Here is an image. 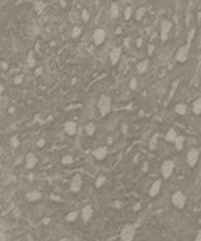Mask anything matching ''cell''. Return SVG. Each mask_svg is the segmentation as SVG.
I'll return each mask as SVG.
<instances>
[{
	"instance_id": "39",
	"label": "cell",
	"mask_w": 201,
	"mask_h": 241,
	"mask_svg": "<svg viewBox=\"0 0 201 241\" xmlns=\"http://www.w3.org/2000/svg\"><path fill=\"white\" fill-rule=\"evenodd\" d=\"M22 80H23V75H18V76H16V79L14 80V82H15V83H20Z\"/></svg>"
},
{
	"instance_id": "29",
	"label": "cell",
	"mask_w": 201,
	"mask_h": 241,
	"mask_svg": "<svg viewBox=\"0 0 201 241\" xmlns=\"http://www.w3.org/2000/svg\"><path fill=\"white\" fill-rule=\"evenodd\" d=\"M80 32H82L80 27L79 25H75V27L73 28V31H71V36H73V38H78V36L80 35Z\"/></svg>"
},
{
	"instance_id": "13",
	"label": "cell",
	"mask_w": 201,
	"mask_h": 241,
	"mask_svg": "<svg viewBox=\"0 0 201 241\" xmlns=\"http://www.w3.org/2000/svg\"><path fill=\"white\" fill-rule=\"evenodd\" d=\"M36 163H38V158H36L35 154L28 153L26 156V168L27 169H34L36 166Z\"/></svg>"
},
{
	"instance_id": "1",
	"label": "cell",
	"mask_w": 201,
	"mask_h": 241,
	"mask_svg": "<svg viewBox=\"0 0 201 241\" xmlns=\"http://www.w3.org/2000/svg\"><path fill=\"white\" fill-rule=\"evenodd\" d=\"M97 107H98L99 115L100 117H106L111 110V98L107 94H103L99 97L98 103H97Z\"/></svg>"
},
{
	"instance_id": "5",
	"label": "cell",
	"mask_w": 201,
	"mask_h": 241,
	"mask_svg": "<svg viewBox=\"0 0 201 241\" xmlns=\"http://www.w3.org/2000/svg\"><path fill=\"white\" fill-rule=\"evenodd\" d=\"M174 171V162L170 159H166L165 162L162 163V166H161V174H162V177L165 180H168L169 177L173 174Z\"/></svg>"
},
{
	"instance_id": "21",
	"label": "cell",
	"mask_w": 201,
	"mask_h": 241,
	"mask_svg": "<svg viewBox=\"0 0 201 241\" xmlns=\"http://www.w3.org/2000/svg\"><path fill=\"white\" fill-rule=\"evenodd\" d=\"M192 109H193V113L196 114V115L201 114V98H199V99L194 100L193 105H192Z\"/></svg>"
},
{
	"instance_id": "30",
	"label": "cell",
	"mask_w": 201,
	"mask_h": 241,
	"mask_svg": "<svg viewBox=\"0 0 201 241\" xmlns=\"http://www.w3.org/2000/svg\"><path fill=\"white\" fill-rule=\"evenodd\" d=\"M20 145V142H19V138L16 135H14L12 138H11V147H14V149H16L18 146Z\"/></svg>"
},
{
	"instance_id": "11",
	"label": "cell",
	"mask_w": 201,
	"mask_h": 241,
	"mask_svg": "<svg viewBox=\"0 0 201 241\" xmlns=\"http://www.w3.org/2000/svg\"><path fill=\"white\" fill-rule=\"evenodd\" d=\"M107 153H109V150H107L106 146H99V147H97L95 150L93 151V156L95 159L100 161V159H105L106 157H107Z\"/></svg>"
},
{
	"instance_id": "16",
	"label": "cell",
	"mask_w": 201,
	"mask_h": 241,
	"mask_svg": "<svg viewBox=\"0 0 201 241\" xmlns=\"http://www.w3.org/2000/svg\"><path fill=\"white\" fill-rule=\"evenodd\" d=\"M40 198H42V193L39 190H32L27 194V200L30 202H35V201H39Z\"/></svg>"
},
{
	"instance_id": "14",
	"label": "cell",
	"mask_w": 201,
	"mask_h": 241,
	"mask_svg": "<svg viewBox=\"0 0 201 241\" xmlns=\"http://www.w3.org/2000/svg\"><path fill=\"white\" fill-rule=\"evenodd\" d=\"M63 127H64L66 134H68V135H75L76 134V123L74 120H67Z\"/></svg>"
},
{
	"instance_id": "22",
	"label": "cell",
	"mask_w": 201,
	"mask_h": 241,
	"mask_svg": "<svg viewBox=\"0 0 201 241\" xmlns=\"http://www.w3.org/2000/svg\"><path fill=\"white\" fill-rule=\"evenodd\" d=\"M78 217H79V212L78 210H73V212H70V213L66 216V221H67V222H74Z\"/></svg>"
},
{
	"instance_id": "24",
	"label": "cell",
	"mask_w": 201,
	"mask_h": 241,
	"mask_svg": "<svg viewBox=\"0 0 201 241\" xmlns=\"http://www.w3.org/2000/svg\"><path fill=\"white\" fill-rule=\"evenodd\" d=\"M184 142H185V137H182V135H178V137H177L176 141H174V145H176V149H177V150H181V149H182Z\"/></svg>"
},
{
	"instance_id": "27",
	"label": "cell",
	"mask_w": 201,
	"mask_h": 241,
	"mask_svg": "<svg viewBox=\"0 0 201 241\" xmlns=\"http://www.w3.org/2000/svg\"><path fill=\"white\" fill-rule=\"evenodd\" d=\"M73 162H74V157L70 156V154H67V156H64L62 158V163H64V165H70Z\"/></svg>"
},
{
	"instance_id": "2",
	"label": "cell",
	"mask_w": 201,
	"mask_h": 241,
	"mask_svg": "<svg viewBox=\"0 0 201 241\" xmlns=\"http://www.w3.org/2000/svg\"><path fill=\"white\" fill-rule=\"evenodd\" d=\"M136 232H137V226L136 224H126L125 226L121 231V241H133L136 237Z\"/></svg>"
},
{
	"instance_id": "18",
	"label": "cell",
	"mask_w": 201,
	"mask_h": 241,
	"mask_svg": "<svg viewBox=\"0 0 201 241\" xmlns=\"http://www.w3.org/2000/svg\"><path fill=\"white\" fill-rule=\"evenodd\" d=\"M95 130H97V126H95V123H94V122H88L87 125L85 126L86 135H93V134L95 133Z\"/></svg>"
},
{
	"instance_id": "38",
	"label": "cell",
	"mask_w": 201,
	"mask_h": 241,
	"mask_svg": "<svg viewBox=\"0 0 201 241\" xmlns=\"http://www.w3.org/2000/svg\"><path fill=\"white\" fill-rule=\"evenodd\" d=\"M194 241H201V229L197 231V234H196V240Z\"/></svg>"
},
{
	"instance_id": "8",
	"label": "cell",
	"mask_w": 201,
	"mask_h": 241,
	"mask_svg": "<svg viewBox=\"0 0 201 241\" xmlns=\"http://www.w3.org/2000/svg\"><path fill=\"white\" fill-rule=\"evenodd\" d=\"M121 55H122V48L121 47H114L113 50L110 51V54H109V59H110L111 64H117L118 60L121 59Z\"/></svg>"
},
{
	"instance_id": "33",
	"label": "cell",
	"mask_w": 201,
	"mask_h": 241,
	"mask_svg": "<svg viewBox=\"0 0 201 241\" xmlns=\"http://www.w3.org/2000/svg\"><path fill=\"white\" fill-rule=\"evenodd\" d=\"M35 8H36V11H38V12H42L43 8H44V5H43V3H36Z\"/></svg>"
},
{
	"instance_id": "15",
	"label": "cell",
	"mask_w": 201,
	"mask_h": 241,
	"mask_svg": "<svg viewBox=\"0 0 201 241\" xmlns=\"http://www.w3.org/2000/svg\"><path fill=\"white\" fill-rule=\"evenodd\" d=\"M170 28H172V24L169 22H164L162 24H161V39L162 40H166Z\"/></svg>"
},
{
	"instance_id": "25",
	"label": "cell",
	"mask_w": 201,
	"mask_h": 241,
	"mask_svg": "<svg viewBox=\"0 0 201 241\" xmlns=\"http://www.w3.org/2000/svg\"><path fill=\"white\" fill-rule=\"evenodd\" d=\"M27 64H28V67H35V64H36V60H35V56L32 55V54H30V55L27 56Z\"/></svg>"
},
{
	"instance_id": "31",
	"label": "cell",
	"mask_w": 201,
	"mask_h": 241,
	"mask_svg": "<svg viewBox=\"0 0 201 241\" xmlns=\"http://www.w3.org/2000/svg\"><path fill=\"white\" fill-rule=\"evenodd\" d=\"M137 86H138V80H137V78H131L130 83H129V87H130L131 90H136Z\"/></svg>"
},
{
	"instance_id": "19",
	"label": "cell",
	"mask_w": 201,
	"mask_h": 241,
	"mask_svg": "<svg viewBox=\"0 0 201 241\" xmlns=\"http://www.w3.org/2000/svg\"><path fill=\"white\" fill-rule=\"evenodd\" d=\"M177 137H178V134H177V131L174 130V129H170V130H169L168 133H166L165 138H166V141H168V142H174Z\"/></svg>"
},
{
	"instance_id": "4",
	"label": "cell",
	"mask_w": 201,
	"mask_h": 241,
	"mask_svg": "<svg viewBox=\"0 0 201 241\" xmlns=\"http://www.w3.org/2000/svg\"><path fill=\"white\" fill-rule=\"evenodd\" d=\"M199 158H200V149L193 147L188 151V154H186V162H188V165L190 166V168H194V166L197 165Z\"/></svg>"
},
{
	"instance_id": "34",
	"label": "cell",
	"mask_w": 201,
	"mask_h": 241,
	"mask_svg": "<svg viewBox=\"0 0 201 241\" xmlns=\"http://www.w3.org/2000/svg\"><path fill=\"white\" fill-rule=\"evenodd\" d=\"M130 16H131V8H130V7H128V8L125 10V18H126V19H129Z\"/></svg>"
},
{
	"instance_id": "20",
	"label": "cell",
	"mask_w": 201,
	"mask_h": 241,
	"mask_svg": "<svg viewBox=\"0 0 201 241\" xmlns=\"http://www.w3.org/2000/svg\"><path fill=\"white\" fill-rule=\"evenodd\" d=\"M186 105L185 103H177L176 105V107H174V111H176L178 115H184V114L186 113Z\"/></svg>"
},
{
	"instance_id": "3",
	"label": "cell",
	"mask_w": 201,
	"mask_h": 241,
	"mask_svg": "<svg viewBox=\"0 0 201 241\" xmlns=\"http://www.w3.org/2000/svg\"><path fill=\"white\" fill-rule=\"evenodd\" d=\"M172 204H173L177 209H182L186 204V196L180 190L174 192V193L172 194Z\"/></svg>"
},
{
	"instance_id": "28",
	"label": "cell",
	"mask_w": 201,
	"mask_h": 241,
	"mask_svg": "<svg viewBox=\"0 0 201 241\" xmlns=\"http://www.w3.org/2000/svg\"><path fill=\"white\" fill-rule=\"evenodd\" d=\"M118 5H117L116 4V3H113V4H111V8H110V12H111V16H113V18H117V16H118Z\"/></svg>"
},
{
	"instance_id": "26",
	"label": "cell",
	"mask_w": 201,
	"mask_h": 241,
	"mask_svg": "<svg viewBox=\"0 0 201 241\" xmlns=\"http://www.w3.org/2000/svg\"><path fill=\"white\" fill-rule=\"evenodd\" d=\"M105 182H106V177L105 176H99L98 178L95 180V186H97V188H102Z\"/></svg>"
},
{
	"instance_id": "9",
	"label": "cell",
	"mask_w": 201,
	"mask_h": 241,
	"mask_svg": "<svg viewBox=\"0 0 201 241\" xmlns=\"http://www.w3.org/2000/svg\"><path fill=\"white\" fill-rule=\"evenodd\" d=\"M161 186H162V180H161V178L156 180L150 185V189H149V196H150V197H156L157 194L161 192Z\"/></svg>"
},
{
	"instance_id": "7",
	"label": "cell",
	"mask_w": 201,
	"mask_h": 241,
	"mask_svg": "<svg viewBox=\"0 0 201 241\" xmlns=\"http://www.w3.org/2000/svg\"><path fill=\"white\" fill-rule=\"evenodd\" d=\"M105 39H106V31L103 30V28H97L93 34V42L95 43L97 46H99L105 42Z\"/></svg>"
},
{
	"instance_id": "41",
	"label": "cell",
	"mask_w": 201,
	"mask_h": 241,
	"mask_svg": "<svg viewBox=\"0 0 201 241\" xmlns=\"http://www.w3.org/2000/svg\"><path fill=\"white\" fill-rule=\"evenodd\" d=\"M43 145H44V141H43V139H40L39 142H38V146L40 147V146H43Z\"/></svg>"
},
{
	"instance_id": "23",
	"label": "cell",
	"mask_w": 201,
	"mask_h": 241,
	"mask_svg": "<svg viewBox=\"0 0 201 241\" xmlns=\"http://www.w3.org/2000/svg\"><path fill=\"white\" fill-rule=\"evenodd\" d=\"M158 137H160V134H154V135L152 137L150 142H149V147H150V150H156L157 149V145H158Z\"/></svg>"
},
{
	"instance_id": "40",
	"label": "cell",
	"mask_w": 201,
	"mask_h": 241,
	"mask_svg": "<svg viewBox=\"0 0 201 241\" xmlns=\"http://www.w3.org/2000/svg\"><path fill=\"white\" fill-rule=\"evenodd\" d=\"M129 44H130V40H129V39H125V47H129Z\"/></svg>"
},
{
	"instance_id": "12",
	"label": "cell",
	"mask_w": 201,
	"mask_h": 241,
	"mask_svg": "<svg viewBox=\"0 0 201 241\" xmlns=\"http://www.w3.org/2000/svg\"><path fill=\"white\" fill-rule=\"evenodd\" d=\"M188 54H189V46H184V47H181L180 50L177 51V54H176L177 62L184 63L186 59H188Z\"/></svg>"
},
{
	"instance_id": "42",
	"label": "cell",
	"mask_w": 201,
	"mask_h": 241,
	"mask_svg": "<svg viewBox=\"0 0 201 241\" xmlns=\"http://www.w3.org/2000/svg\"><path fill=\"white\" fill-rule=\"evenodd\" d=\"M141 209V204H136V208H134V210H138Z\"/></svg>"
},
{
	"instance_id": "43",
	"label": "cell",
	"mask_w": 201,
	"mask_h": 241,
	"mask_svg": "<svg viewBox=\"0 0 201 241\" xmlns=\"http://www.w3.org/2000/svg\"><path fill=\"white\" fill-rule=\"evenodd\" d=\"M200 150H201V149H200Z\"/></svg>"
},
{
	"instance_id": "32",
	"label": "cell",
	"mask_w": 201,
	"mask_h": 241,
	"mask_svg": "<svg viewBox=\"0 0 201 241\" xmlns=\"http://www.w3.org/2000/svg\"><path fill=\"white\" fill-rule=\"evenodd\" d=\"M80 18H82L83 22H87V20L90 19V13H88V11L87 10H83L82 13H80Z\"/></svg>"
},
{
	"instance_id": "37",
	"label": "cell",
	"mask_w": 201,
	"mask_h": 241,
	"mask_svg": "<svg viewBox=\"0 0 201 241\" xmlns=\"http://www.w3.org/2000/svg\"><path fill=\"white\" fill-rule=\"evenodd\" d=\"M153 51H154V46H153V44H150V46L148 47V54H149V56H152Z\"/></svg>"
},
{
	"instance_id": "10",
	"label": "cell",
	"mask_w": 201,
	"mask_h": 241,
	"mask_svg": "<svg viewBox=\"0 0 201 241\" xmlns=\"http://www.w3.org/2000/svg\"><path fill=\"white\" fill-rule=\"evenodd\" d=\"M80 217H82L83 222H88L90 219L93 217V208H91V205H86L83 206V209L80 210Z\"/></svg>"
},
{
	"instance_id": "6",
	"label": "cell",
	"mask_w": 201,
	"mask_h": 241,
	"mask_svg": "<svg viewBox=\"0 0 201 241\" xmlns=\"http://www.w3.org/2000/svg\"><path fill=\"white\" fill-rule=\"evenodd\" d=\"M80 189H82V177L80 174H75L70 182V190L73 193H78Z\"/></svg>"
},
{
	"instance_id": "35",
	"label": "cell",
	"mask_w": 201,
	"mask_h": 241,
	"mask_svg": "<svg viewBox=\"0 0 201 241\" xmlns=\"http://www.w3.org/2000/svg\"><path fill=\"white\" fill-rule=\"evenodd\" d=\"M143 12H145V10H143V8H140V10L138 11H137V19H141V18H142V16H143Z\"/></svg>"
},
{
	"instance_id": "17",
	"label": "cell",
	"mask_w": 201,
	"mask_h": 241,
	"mask_svg": "<svg viewBox=\"0 0 201 241\" xmlns=\"http://www.w3.org/2000/svg\"><path fill=\"white\" fill-rule=\"evenodd\" d=\"M148 67H149V60L148 59L141 60L137 64V71H138V74H145L148 71Z\"/></svg>"
},
{
	"instance_id": "36",
	"label": "cell",
	"mask_w": 201,
	"mask_h": 241,
	"mask_svg": "<svg viewBox=\"0 0 201 241\" xmlns=\"http://www.w3.org/2000/svg\"><path fill=\"white\" fill-rule=\"evenodd\" d=\"M0 241H7V236L3 231H0Z\"/></svg>"
}]
</instances>
